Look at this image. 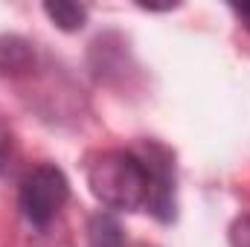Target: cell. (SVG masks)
I'll return each instance as SVG.
<instances>
[{"instance_id":"6da1fadb","label":"cell","mask_w":250,"mask_h":247,"mask_svg":"<svg viewBox=\"0 0 250 247\" xmlns=\"http://www.w3.org/2000/svg\"><path fill=\"white\" fill-rule=\"evenodd\" d=\"M87 186L108 209L137 212L148 206V169L137 151H99L87 163Z\"/></svg>"},{"instance_id":"7a4b0ae2","label":"cell","mask_w":250,"mask_h":247,"mask_svg":"<svg viewBox=\"0 0 250 247\" xmlns=\"http://www.w3.org/2000/svg\"><path fill=\"white\" fill-rule=\"evenodd\" d=\"M67 198H70V184L64 172L53 163H38L21 178L18 204H21L23 218L35 227L53 224L62 206L67 204Z\"/></svg>"},{"instance_id":"3957f363","label":"cell","mask_w":250,"mask_h":247,"mask_svg":"<svg viewBox=\"0 0 250 247\" xmlns=\"http://www.w3.org/2000/svg\"><path fill=\"white\" fill-rule=\"evenodd\" d=\"M148 169V212L157 221H172L175 218V166H172V154L157 145L148 143L146 151H137Z\"/></svg>"},{"instance_id":"277c9868","label":"cell","mask_w":250,"mask_h":247,"mask_svg":"<svg viewBox=\"0 0 250 247\" xmlns=\"http://www.w3.org/2000/svg\"><path fill=\"white\" fill-rule=\"evenodd\" d=\"M35 50L21 35H0V73L3 76H21L32 70Z\"/></svg>"},{"instance_id":"5b68a950","label":"cell","mask_w":250,"mask_h":247,"mask_svg":"<svg viewBox=\"0 0 250 247\" xmlns=\"http://www.w3.org/2000/svg\"><path fill=\"white\" fill-rule=\"evenodd\" d=\"M87 245L90 247H125L123 224L114 212H96L87 224Z\"/></svg>"},{"instance_id":"8992f818","label":"cell","mask_w":250,"mask_h":247,"mask_svg":"<svg viewBox=\"0 0 250 247\" xmlns=\"http://www.w3.org/2000/svg\"><path fill=\"white\" fill-rule=\"evenodd\" d=\"M44 15L64 32H79L87 23V6L82 3H70V0H56V3H44Z\"/></svg>"},{"instance_id":"52a82bcc","label":"cell","mask_w":250,"mask_h":247,"mask_svg":"<svg viewBox=\"0 0 250 247\" xmlns=\"http://www.w3.org/2000/svg\"><path fill=\"white\" fill-rule=\"evenodd\" d=\"M12 163H15V140H12L9 125L0 120V178L9 175Z\"/></svg>"},{"instance_id":"ba28073f","label":"cell","mask_w":250,"mask_h":247,"mask_svg":"<svg viewBox=\"0 0 250 247\" xmlns=\"http://www.w3.org/2000/svg\"><path fill=\"white\" fill-rule=\"evenodd\" d=\"M230 247H250V212L230 224Z\"/></svg>"},{"instance_id":"9c48e42d","label":"cell","mask_w":250,"mask_h":247,"mask_svg":"<svg viewBox=\"0 0 250 247\" xmlns=\"http://www.w3.org/2000/svg\"><path fill=\"white\" fill-rule=\"evenodd\" d=\"M233 12L242 18V23L250 29V3H242V6H233Z\"/></svg>"}]
</instances>
